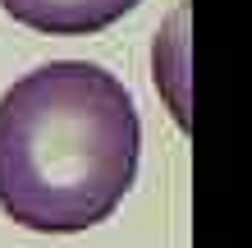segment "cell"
Instances as JSON below:
<instances>
[{
  "label": "cell",
  "mask_w": 252,
  "mask_h": 248,
  "mask_svg": "<svg viewBox=\"0 0 252 248\" xmlns=\"http://www.w3.org/2000/svg\"><path fill=\"white\" fill-rule=\"evenodd\" d=\"M0 9L46 37H92L138 9V0H0Z\"/></svg>",
  "instance_id": "7a4b0ae2"
},
{
  "label": "cell",
  "mask_w": 252,
  "mask_h": 248,
  "mask_svg": "<svg viewBox=\"0 0 252 248\" xmlns=\"http://www.w3.org/2000/svg\"><path fill=\"white\" fill-rule=\"evenodd\" d=\"M142 124L101 65L51 60L0 97V212L37 235L110 221L138 179Z\"/></svg>",
  "instance_id": "6da1fadb"
}]
</instances>
